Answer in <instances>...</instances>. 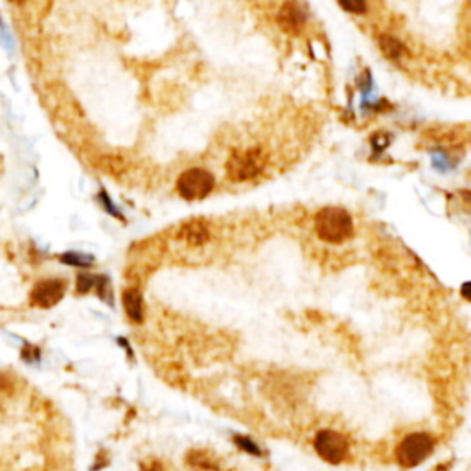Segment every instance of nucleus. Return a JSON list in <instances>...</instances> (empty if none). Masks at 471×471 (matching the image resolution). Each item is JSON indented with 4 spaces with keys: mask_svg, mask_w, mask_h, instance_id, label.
Listing matches in <instances>:
<instances>
[{
    "mask_svg": "<svg viewBox=\"0 0 471 471\" xmlns=\"http://www.w3.org/2000/svg\"><path fill=\"white\" fill-rule=\"evenodd\" d=\"M65 289L66 282L61 279L41 280L33 286L32 293H30V300H32L33 306L41 307V310H50V307L61 302Z\"/></svg>",
    "mask_w": 471,
    "mask_h": 471,
    "instance_id": "obj_6",
    "label": "nucleus"
},
{
    "mask_svg": "<svg viewBox=\"0 0 471 471\" xmlns=\"http://www.w3.org/2000/svg\"><path fill=\"white\" fill-rule=\"evenodd\" d=\"M23 357L24 361L33 363V361H39V359H41V352H39V348H35V346H26V348L23 350Z\"/></svg>",
    "mask_w": 471,
    "mask_h": 471,
    "instance_id": "obj_15",
    "label": "nucleus"
},
{
    "mask_svg": "<svg viewBox=\"0 0 471 471\" xmlns=\"http://www.w3.org/2000/svg\"><path fill=\"white\" fill-rule=\"evenodd\" d=\"M317 236L326 243H343L353 234V221L344 208L326 207L315 217Z\"/></svg>",
    "mask_w": 471,
    "mask_h": 471,
    "instance_id": "obj_1",
    "label": "nucleus"
},
{
    "mask_svg": "<svg viewBox=\"0 0 471 471\" xmlns=\"http://www.w3.org/2000/svg\"><path fill=\"white\" fill-rule=\"evenodd\" d=\"M216 186V179L210 171L203 168H190L183 171L177 179V192L186 201H197L210 195Z\"/></svg>",
    "mask_w": 471,
    "mask_h": 471,
    "instance_id": "obj_3",
    "label": "nucleus"
},
{
    "mask_svg": "<svg viewBox=\"0 0 471 471\" xmlns=\"http://www.w3.org/2000/svg\"><path fill=\"white\" fill-rule=\"evenodd\" d=\"M379 48H381V52L385 54L386 57H391V59H398V57L403 54V44H401L398 39L391 37V35H381V37H379Z\"/></svg>",
    "mask_w": 471,
    "mask_h": 471,
    "instance_id": "obj_11",
    "label": "nucleus"
},
{
    "mask_svg": "<svg viewBox=\"0 0 471 471\" xmlns=\"http://www.w3.org/2000/svg\"><path fill=\"white\" fill-rule=\"evenodd\" d=\"M236 440H238V444H240L241 448H247V451L258 453V448H256L255 444L250 442V440H247V439H236Z\"/></svg>",
    "mask_w": 471,
    "mask_h": 471,
    "instance_id": "obj_17",
    "label": "nucleus"
},
{
    "mask_svg": "<svg viewBox=\"0 0 471 471\" xmlns=\"http://www.w3.org/2000/svg\"><path fill=\"white\" fill-rule=\"evenodd\" d=\"M344 8V10H348V11H357V13H361V11H365V8H367V6L363 4V2H357V4H350V2H343V4H341Z\"/></svg>",
    "mask_w": 471,
    "mask_h": 471,
    "instance_id": "obj_16",
    "label": "nucleus"
},
{
    "mask_svg": "<svg viewBox=\"0 0 471 471\" xmlns=\"http://www.w3.org/2000/svg\"><path fill=\"white\" fill-rule=\"evenodd\" d=\"M265 168V157L258 147L236 149L226 161V175L234 183L256 179Z\"/></svg>",
    "mask_w": 471,
    "mask_h": 471,
    "instance_id": "obj_2",
    "label": "nucleus"
},
{
    "mask_svg": "<svg viewBox=\"0 0 471 471\" xmlns=\"http://www.w3.org/2000/svg\"><path fill=\"white\" fill-rule=\"evenodd\" d=\"M279 23L286 32H297L300 30V26L306 23V13H304V8L300 4H295V2H289V4H283L282 10L279 11Z\"/></svg>",
    "mask_w": 471,
    "mask_h": 471,
    "instance_id": "obj_9",
    "label": "nucleus"
},
{
    "mask_svg": "<svg viewBox=\"0 0 471 471\" xmlns=\"http://www.w3.org/2000/svg\"><path fill=\"white\" fill-rule=\"evenodd\" d=\"M99 199H102V203H104L105 210H107V212L111 214V216L120 217V219H122V221H123L122 212H120V210H118V208H114V203H113V201H111V199H109V195L104 192V190H102V193H99Z\"/></svg>",
    "mask_w": 471,
    "mask_h": 471,
    "instance_id": "obj_14",
    "label": "nucleus"
},
{
    "mask_svg": "<svg viewBox=\"0 0 471 471\" xmlns=\"http://www.w3.org/2000/svg\"><path fill=\"white\" fill-rule=\"evenodd\" d=\"M315 449L322 460L341 464L348 455V440L337 431H321L315 436Z\"/></svg>",
    "mask_w": 471,
    "mask_h": 471,
    "instance_id": "obj_5",
    "label": "nucleus"
},
{
    "mask_svg": "<svg viewBox=\"0 0 471 471\" xmlns=\"http://www.w3.org/2000/svg\"><path fill=\"white\" fill-rule=\"evenodd\" d=\"M123 310L128 313L129 321L140 324L144 321V300L137 288H128L122 295Z\"/></svg>",
    "mask_w": 471,
    "mask_h": 471,
    "instance_id": "obj_10",
    "label": "nucleus"
},
{
    "mask_svg": "<svg viewBox=\"0 0 471 471\" xmlns=\"http://www.w3.org/2000/svg\"><path fill=\"white\" fill-rule=\"evenodd\" d=\"M96 289L99 298L107 300L109 304H113V289H111V282L107 276H99V274H80L75 280V291L80 295Z\"/></svg>",
    "mask_w": 471,
    "mask_h": 471,
    "instance_id": "obj_7",
    "label": "nucleus"
},
{
    "mask_svg": "<svg viewBox=\"0 0 471 471\" xmlns=\"http://www.w3.org/2000/svg\"><path fill=\"white\" fill-rule=\"evenodd\" d=\"M146 471H164V470H162V467L159 466V464H151V466L147 467Z\"/></svg>",
    "mask_w": 471,
    "mask_h": 471,
    "instance_id": "obj_19",
    "label": "nucleus"
},
{
    "mask_svg": "<svg viewBox=\"0 0 471 471\" xmlns=\"http://www.w3.org/2000/svg\"><path fill=\"white\" fill-rule=\"evenodd\" d=\"M433 439L427 433H410L405 439L401 440L398 446L396 457L401 466L415 467L420 462H424L425 458L433 451Z\"/></svg>",
    "mask_w": 471,
    "mask_h": 471,
    "instance_id": "obj_4",
    "label": "nucleus"
},
{
    "mask_svg": "<svg viewBox=\"0 0 471 471\" xmlns=\"http://www.w3.org/2000/svg\"><path fill=\"white\" fill-rule=\"evenodd\" d=\"M179 238L186 241L188 245L199 247V245H204V243L210 240V231H208V226L204 225L203 221L193 219V221L184 223V225L181 226Z\"/></svg>",
    "mask_w": 471,
    "mask_h": 471,
    "instance_id": "obj_8",
    "label": "nucleus"
},
{
    "mask_svg": "<svg viewBox=\"0 0 471 471\" xmlns=\"http://www.w3.org/2000/svg\"><path fill=\"white\" fill-rule=\"evenodd\" d=\"M102 168L111 175H122L126 171V161L118 155L102 157Z\"/></svg>",
    "mask_w": 471,
    "mask_h": 471,
    "instance_id": "obj_13",
    "label": "nucleus"
},
{
    "mask_svg": "<svg viewBox=\"0 0 471 471\" xmlns=\"http://www.w3.org/2000/svg\"><path fill=\"white\" fill-rule=\"evenodd\" d=\"M462 295H464V298H467V300H471V282H467V283H464V286H462Z\"/></svg>",
    "mask_w": 471,
    "mask_h": 471,
    "instance_id": "obj_18",
    "label": "nucleus"
},
{
    "mask_svg": "<svg viewBox=\"0 0 471 471\" xmlns=\"http://www.w3.org/2000/svg\"><path fill=\"white\" fill-rule=\"evenodd\" d=\"M61 262L65 265H71V267L85 269L92 265L94 258H92V256L81 255V252H74V250H71V252H65V255L61 256Z\"/></svg>",
    "mask_w": 471,
    "mask_h": 471,
    "instance_id": "obj_12",
    "label": "nucleus"
}]
</instances>
